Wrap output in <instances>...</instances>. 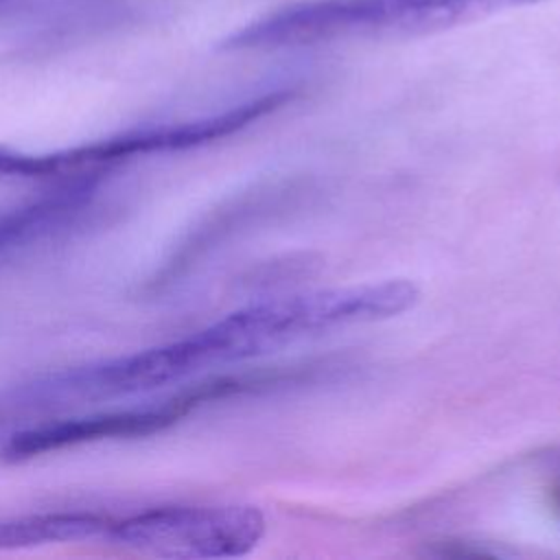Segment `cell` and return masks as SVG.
<instances>
[{
	"label": "cell",
	"instance_id": "obj_3",
	"mask_svg": "<svg viewBox=\"0 0 560 560\" xmlns=\"http://www.w3.org/2000/svg\"><path fill=\"white\" fill-rule=\"evenodd\" d=\"M101 175L63 179L57 188L0 212V260L79 228L96 201Z\"/></svg>",
	"mask_w": 560,
	"mask_h": 560
},
{
	"label": "cell",
	"instance_id": "obj_5",
	"mask_svg": "<svg viewBox=\"0 0 560 560\" xmlns=\"http://www.w3.org/2000/svg\"><path fill=\"white\" fill-rule=\"evenodd\" d=\"M551 505H553L556 510H560V483L551 488Z\"/></svg>",
	"mask_w": 560,
	"mask_h": 560
},
{
	"label": "cell",
	"instance_id": "obj_4",
	"mask_svg": "<svg viewBox=\"0 0 560 560\" xmlns=\"http://www.w3.org/2000/svg\"><path fill=\"white\" fill-rule=\"evenodd\" d=\"M114 516L98 512H37L0 518V551L107 538Z\"/></svg>",
	"mask_w": 560,
	"mask_h": 560
},
{
	"label": "cell",
	"instance_id": "obj_2",
	"mask_svg": "<svg viewBox=\"0 0 560 560\" xmlns=\"http://www.w3.org/2000/svg\"><path fill=\"white\" fill-rule=\"evenodd\" d=\"M265 532L254 505H160L114 518L107 538L142 556L210 560L249 553Z\"/></svg>",
	"mask_w": 560,
	"mask_h": 560
},
{
	"label": "cell",
	"instance_id": "obj_1",
	"mask_svg": "<svg viewBox=\"0 0 560 560\" xmlns=\"http://www.w3.org/2000/svg\"><path fill=\"white\" fill-rule=\"evenodd\" d=\"M254 387V372L212 374L179 387L155 405L96 411L88 416L46 418L22 431H13L2 446V457L9 462H24L101 440L147 438L177 424L182 418L208 402L252 392Z\"/></svg>",
	"mask_w": 560,
	"mask_h": 560
}]
</instances>
